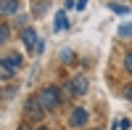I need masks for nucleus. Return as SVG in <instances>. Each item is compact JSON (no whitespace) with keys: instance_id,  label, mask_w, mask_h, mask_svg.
Here are the masks:
<instances>
[{"instance_id":"nucleus-13","label":"nucleus","mask_w":132,"mask_h":130,"mask_svg":"<svg viewBox=\"0 0 132 130\" xmlns=\"http://www.w3.org/2000/svg\"><path fill=\"white\" fill-rule=\"evenodd\" d=\"M129 127V120H119V130H127Z\"/></svg>"},{"instance_id":"nucleus-3","label":"nucleus","mask_w":132,"mask_h":130,"mask_svg":"<svg viewBox=\"0 0 132 130\" xmlns=\"http://www.w3.org/2000/svg\"><path fill=\"white\" fill-rule=\"evenodd\" d=\"M21 40H24V45L32 48V50H37V45H40V37H37V32L32 29V27H24V29H21Z\"/></svg>"},{"instance_id":"nucleus-6","label":"nucleus","mask_w":132,"mask_h":130,"mask_svg":"<svg viewBox=\"0 0 132 130\" xmlns=\"http://www.w3.org/2000/svg\"><path fill=\"white\" fill-rule=\"evenodd\" d=\"M42 112H45V109H42L40 98H35V96H32V98L27 101V114H29V117H37V120H40V117H42Z\"/></svg>"},{"instance_id":"nucleus-5","label":"nucleus","mask_w":132,"mask_h":130,"mask_svg":"<svg viewBox=\"0 0 132 130\" xmlns=\"http://www.w3.org/2000/svg\"><path fill=\"white\" fill-rule=\"evenodd\" d=\"M69 122H71V127H82V125H87V112L82 109V106H77V109L71 112V117H69Z\"/></svg>"},{"instance_id":"nucleus-7","label":"nucleus","mask_w":132,"mask_h":130,"mask_svg":"<svg viewBox=\"0 0 132 130\" xmlns=\"http://www.w3.org/2000/svg\"><path fill=\"white\" fill-rule=\"evenodd\" d=\"M69 90H71L74 96H82V93H87V80H85V77H74V80L69 82Z\"/></svg>"},{"instance_id":"nucleus-10","label":"nucleus","mask_w":132,"mask_h":130,"mask_svg":"<svg viewBox=\"0 0 132 130\" xmlns=\"http://www.w3.org/2000/svg\"><path fill=\"white\" fill-rule=\"evenodd\" d=\"M8 35H11V29H8V24H0V45L8 40Z\"/></svg>"},{"instance_id":"nucleus-4","label":"nucleus","mask_w":132,"mask_h":130,"mask_svg":"<svg viewBox=\"0 0 132 130\" xmlns=\"http://www.w3.org/2000/svg\"><path fill=\"white\" fill-rule=\"evenodd\" d=\"M19 8H21L19 0H0V16H13L19 13Z\"/></svg>"},{"instance_id":"nucleus-1","label":"nucleus","mask_w":132,"mask_h":130,"mask_svg":"<svg viewBox=\"0 0 132 130\" xmlns=\"http://www.w3.org/2000/svg\"><path fill=\"white\" fill-rule=\"evenodd\" d=\"M37 98H40V104H42V109H45V112H53V109L61 104V93H58V88L48 85V88H42V90H40Z\"/></svg>"},{"instance_id":"nucleus-2","label":"nucleus","mask_w":132,"mask_h":130,"mask_svg":"<svg viewBox=\"0 0 132 130\" xmlns=\"http://www.w3.org/2000/svg\"><path fill=\"white\" fill-rule=\"evenodd\" d=\"M19 67H21V56L8 53L5 59H0V77H11L13 72H19Z\"/></svg>"},{"instance_id":"nucleus-16","label":"nucleus","mask_w":132,"mask_h":130,"mask_svg":"<svg viewBox=\"0 0 132 130\" xmlns=\"http://www.w3.org/2000/svg\"><path fill=\"white\" fill-rule=\"evenodd\" d=\"M95 130H98V127H95Z\"/></svg>"},{"instance_id":"nucleus-12","label":"nucleus","mask_w":132,"mask_h":130,"mask_svg":"<svg viewBox=\"0 0 132 130\" xmlns=\"http://www.w3.org/2000/svg\"><path fill=\"white\" fill-rule=\"evenodd\" d=\"M111 11H116V13H127L129 8H127V5H116V3H111Z\"/></svg>"},{"instance_id":"nucleus-11","label":"nucleus","mask_w":132,"mask_h":130,"mask_svg":"<svg viewBox=\"0 0 132 130\" xmlns=\"http://www.w3.org/2000/svg\"><path fill=\"white\" fill-rule=\"evenodd\" d=\"M124 69L132 74V53H127V56H124Z\"/></svg>"},{"instance_id":"nucleus-8","label":"nucleus","mask_w":132,"mask_h":130,"mask_svg":"<svg viewBox=\"0 0 132 130\" xmlns=\"http://www.w3.org/2000/svg\"><path fill=\"white\" fill-rule=\"evenodd\" d=\"M53 27H56V32L66 29V13H58V16H56V24H53Z\"/></svg>"},{"instance_id":"nucleus-14","label":"nucleus","mask_w":132,"mask_h":130,"mask_svg":"<svg viewBox=\"0 0 132 130\" xmlns=\"http://www.w3.org/2000/svg\"><path fill=\"white\" fill-rule=\"evenodd\" d=\"M124 96H127V98H132V85H129V88L124 90Z\"/></svg>"},{"instance_id":"nucleus-9","label":"nucleus","mask_w":132,"mask_h":130,"mask_svg":"<svg viewBox=\"0 0 132 130\" xmlns=\"http://www.w3.org/2000/svg\"><path fill=\"white\" fill-rule=\"evenodd\" d=\"M119 37H132V24H122L119 27Z\"/></svg>"},{"instance_id":"nucleus-15","label":"nucleus","mask_w":132,"mask_h":130,"mask_svg":"<svg viewBox=\"0 0 132 130\" xmlns=\"http://www.w3.org/2000/svg\"><path fill=\"white\" fill-rule=\"evenodd\" d=\"M35 130H48V127H35Z\"/></svg>"}]
</instances>
